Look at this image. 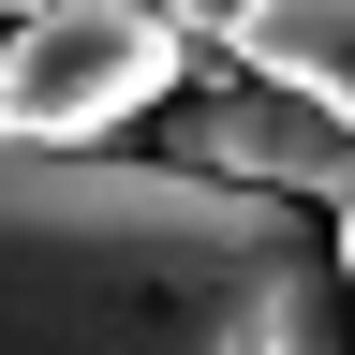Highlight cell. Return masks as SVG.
<instances>
[{
    "label": "cell",
    "mask_w": 355,
    "mask_h": 355,
    "mask_svg": "<svg viewBox=\"0 0 355 355\" xmlns=\"http://www.w3.org/2000/svg\"><path fill=\"white\" fill-rule=\"evenodd\" d=\"M0 355H340V252L282 193L0 133Z\"/></svg>",
    "instance_id": "6da1fadb"
},
{
    "label": "cell",
    "mask_w": 355,
    "mask_h": 355,
    "mask_svg": "<svg viewBox=\"0 0 355 355\" xmlns=\"http://www.w3.org/2000/svg\"><path fill=\"white\" fill-rule=\"evenodd\" d=\"M207 44L178 15H15V44H0V133L15 148H104L119 119H148L193 89Z\"/></svg>",
    "instance_id": "7a4b0ae2"
},
{
    "label": "cell",
    "mask_w": 355,
    "mask_h": 355,
    "mask_svg": "<svg viewBox=\"0 0 355 355\" xmlns=\"http://www.w3.org/2000/svg\"><path fill=\"white\" fill-rule=\"evenodd\" d=\"M163 163L178 178H237V193H282V207H355V119H326L311 89H266L207 44L193 89L163 119Z\"/></svg>",
    "instance_id": "3957f363"
},
{
    "label": "cell",
    "mask_w": 355,
    "mask_h": 355,
    "mask_svg": "<svg viewBox=\"0 0 355 355\" xmlns=\"http://www.w3.org/2000/svg\"><path fill=\"white\" fill-rule=\"evenodd\" d=\"M0 15H89V0H0ZM104 15H178V0H104Z\"/></svg>",
    "instance_id": "277c9868"
},
{
    "label": "cell",
    "mask_w": 355,
    "mask_h": 355,
    "mask_svg": "<svg viewBox=\"0 0 355 355\" xmlns=\"http://www.w3.org/2000/svg\"><path fill=\"white\" fill-rule=\"evenodd\" d=\"M237 15H252V0H178V30H193V44H222Z\"/></svg>",
    "instance_id": "5b68a950"
},
{
    "label": "cell",
    "mask_w": 355,
    "mask_h": 355,
    "mask_svg": "<svg viewBox=\"0 0 355 355\" xmlns=\"http://www.w3.org/2000/svg\"><path fill=\"white\" fill-rule=\"evenodd\" d=\"M340 296H355V207H340Z\"/></svg>",
    "instance_id": "8992f818"
}]
</instances>
